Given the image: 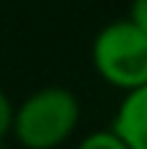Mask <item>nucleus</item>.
<instances>
[{
	"mask_svg": "<svg viewBox=\"0 0 147 149\" xmlns=\"http://www.w3.org/2000/svg\"><path fill=\"white\" fill-rule=\"evenodd\" d=\"M137 29H142L147 34V0H132L129 5V16H126Z\"/></svg>",
	"mask_w": 147,
	"mask_h": 149,
	"instance_id": "423d86ee",
	"label": "nucleus"
},
{
	"mask_svg": "<svg viewBox=\"0 0 147 149\" xmlns=\"http://www.w3.org/2000/svg\"><path fill=\"white\" fill-rule=\"evenodd\" d=\"M89 60L108 86L132 92L147 84V34L129 18H116L95 34Z\"/></svg>",
	"mask_w": 147,
	"mask_h": 149,
	"instance_id": "f03ea898",
	"label": "nucleus"
},
{
	"mask_svg": "<svg viewBox=\"0 0 147 149\" xmlns=\"http://www.w3.org/2000/svg\"><path fill=\"white\" fill-rule=\"evenodd\" d=\"M82 123V102L68 86H39L13 105L11 136L24 149L63 147Z\"/></svg>",
	"mask_w": 147,
	"mask_h": 149,
	"instance_id": "f257e3e1",
	"label": "nucleus"
},
{
	"mask_svg": "<svg viewBox=\"0 0 147 149\" xmlns=\"http://www.w3.org/2000/svg\"><path fill=\"white\" fill-rule=\"evenodd\" d=\"M110 128L132 149H147V84L124 92Z\"/></svg>",
	"mask_w": 147,
	"mask_h": 149,
	"instance_id": "7ed1b4c3",
	"label": "nucleus"
},
{
	"mask_svg": "<svg viewBox=\"0 0 147 149\" xmlns=\"http://www.w3.org/2000/svg\"><path fill=\"white\" fill-rule=\"evenodd\" d=\"M11 120H13V102L5 94V89H0V141L11 136Z\"/></svg>",
	"mask_w": 147,
	"mask_h": 149,
	"instance_id": "39448f33",
	"label": "nucleus"
},
{
	"mask_svg": "<svg viewBox=\"0 0 147 149\" xmlns=\"http://www.w3.org/2000/svg\"><path fill=\"white\" fill-rule=\"evenodd\" d=\"M74 149H132V147L113 128H97V131L84 134Z\"/></svg>",
	"mask_w": 147,
	"mask_h": 149,
	"instance_id": "20e7f679",
	"label": "nucleus"
}]
</instances>
